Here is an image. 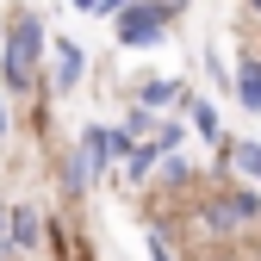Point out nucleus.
Instances as JSON below:
<instances>
[{
    "label": "nucleus",
    "instance_id": "obj_5",
    "mask_svg": "<svg viewBox=\"0 0 261 261\" xmlns=\"http://www.w3.org/2000/svg\"><path fill=\"white\" fill-rule=\"evenodd\" d=\"M237 100L249 112H261V62H243V69H237Z\"/></svg>",
    "mask_w": 261,
    "mask_h": 261
},
{
    "label": "nucleus",
    "instance_id": "obj_11",
    "mask_svg": "<svg viewBox=\"0 0 261 261\" xmlns=\"http://www.w3.org/2000/svg\"><path fill=\"white\" fill-rule=\"evenodd\" d=\"M0 130H7V112H0Z\"/></svg>",
    "mask_w": 261,
    "mask_h": 261
},
{
    "label": "nucleus",
    "instance_id": "obj_4",
    "mask_svg": "<svg viewBox=\"0 0 261 261\" xmlns=\"http://www.w3.org/2000/svg\"><path fill=\"white\" fill-rule=\"evenodd\" d=\"M81 69H87L81 44H56V87H62V93H69V87L81 81Z\"/></svg>",
    "mask_w": 261,
    "mask_h": 261
},
{
    "label": "nucleus",
    "instance_id": "obj_9",
    "mask_svg": "<svg viewBox=\"0 0 261 261\" xmlns=\"http://www.w3.org/2000/svg\"><path fill=\"white\" fill-rule=\"evenodd\" d=\"M124 155H130V174H143L149 162H155V143H143V149H124Z\"/></svg>",
    "mask_w": 261,
    "mask_h": 261
},
{
    "label": "nucleus",
    "instance_id": "obj_7",
    "mask_svg": "<svg viewBox=\"0 0 261 261\" xmlns=\"http://www.w3.org/2000/svg\"><path fill=\"white\" fill-rule=\"evenodd\" d=\"M224 155H230L243 174H255V180H261V143H224Z\"/></svg>",
    "mask_w": 261,
    "mask_h": 261
},
{
    "label": "nucleus",
    "instance_id": "obj_1",
    "mask_svg": "<svg viewBox=\"0 0 261 261\" xmlns=\"http://www.w3.org/2000/svg\"><path fill=\"white\" fill-rule=\"evenodd\" d=\"M38 50H44V25L38 19H13V31H7V87H31V69H38Z\"/></svg>",
    "mask_w": 261,
    "mask_h": 261
},
{
    "label": "nucleus",
    "instance_id": "obj_6",
    "mask_svg": "<svg viewBox=\"0 0 261 261\" xmlns=\"http://www.w3.org/2000/svg\"><path fill=\"white\" fill-rule=\"evenodd\" d=\"M7 237H13V249H31L38 243V218L31 212H7Z\"/></svg>",
    "mask_w": 261,
    "mask_h": 261
},
{
    "label": "nucleus",
    "instance_id": "obj_8",
    "mask_svg": "<svg viewBox=\"0 0 261 261\" xmlns=\"http://www.w3.org/2000/svg\"><path fill=\"white\" fill-rule=\"evenodd\" d=\"M174 100H187L180 81H149V87H143V106H174Z\"/></svg>",
    "mask_w": 261,
    "mask_h": 261
},
{
    "label": "nucleus",
    "instance_id": "obj_3",
    "mask_svg": "<svg viewBox=\"0 0 261 261\" xmlns=\"http://www.w3.org/2000/svg\"><path fill=\"white\" fill-rule=\"evenodd\" d=\"M249 218H261V199H255V193H230V199L212 205V224H249Z\"/></svg>",
    "mask_w": 261,
    "mask_h": 261
},
{
    "label": "nucleus",
    "instance_id": "obj_10",
    "mask_svg": "<svg viewBox=\"0 0 261 261\" xmlns=\"http://www.w3.org/2000/svg\"><path fill=\"white\" fill-rule=\"evenodd\" d=\"M193 124H199L205 137H218V112H212V106H193Z\"/></svg>",
    "mask_w": 261,
    "mask_h": 261
},
{
    "label": "nucleus",
    "instance_id": "obj_12",
    "mask_svg": "<svg viewBox=\"0 0 261 261\" xmlns=\"http://www.w3.org/2000/svg\"><path fill=\"white\" fill-rule=\"evenodd\" d=\"M255 13H261V0H255Z\"/></svg>",
    "mask_w": 261,
    "mask_h": 261
},
{
    "label": "nucleus",
    "instance_id": "obj_2",
    "mask_svg": "<svg viewBox=\"0 0 261 261\" xmlns=\"http://www.w3.org/2000/svg\"><path fill=\"white\" fill-rule=\"evenodd\" d=\"M180 7H187V0H130V7L118 13V38L124 44H155Z\"/></svg>",
    "mask_w": 261,
    "mask_h": 261
}]
</instances>
